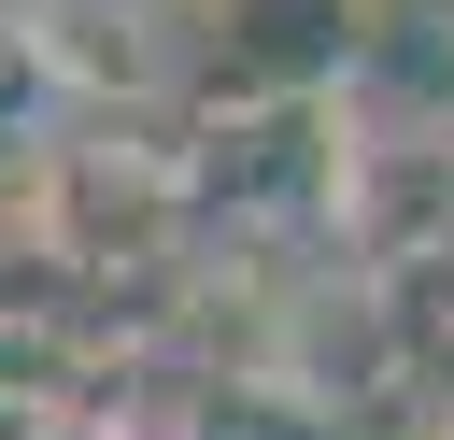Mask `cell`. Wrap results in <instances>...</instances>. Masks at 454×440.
<instances>
[{"label": "cell", "mask_w": 454, "mask_h": 440, "mask_svg": "<svg viewBox=\"0 0 454 440\" xmlns=\"http://www.w3.org/2000/svg\"><path fill=\"white\" fill-rule=\"evenodd\" d=\"M369 326H383V383L397 397H454V227L369 270Z\"/></svg>", "instance_id": "cell-1"}, {"label": "cell", "mask_w": 454, "mask_h": 440, "mask_svg": "<svg viewBox=\"0 0 454 440\" xmlns=\"http://www.w3.org/2000/svg\"><path fill=\"white\" fill-rule=\"evenodd\" d=\"M213 43L241 85H312L326 57H355V0H213Z\"/></svg>", "instance_id": "cell-2"}, {"label": "cell", "mask_w": 454, "mask_h": 440, "mask_svg": "<svg viewBox=\"0 0 454 440\" xmlns=\"http://www.w3.org/2000/svg\"><path fill=\"white\" fill-rule=\"evenodd\" d=\"M28 28L71 85H156V0H28Z\"/></svg>", "instance_id": "cell-3"}, {"label": "cell", "mask_w": 454, "mask_h": 440, "mask_svg": "<svg viewBox=\"0 0 454 440\" xmlns=\"http://www.w3.org/2000/svg\"><path fill=\"white\" fill-rule=\"evenodd\" d=\"M170 440H340V412H326L298 369H213Z\"/></svg>", "instance_id": "cell-4"}, {"label": "cell", "mask_w": 454, "mask_h": 440, "mask_svg": "<svg viewBox=\"0 0 454 440\" xmlns=\"http://www.w3.org/2000/svg\"><path fill=\"white\" fill-rule=\"evenodd\" d=\"M426 440H454V397H426Z\"/></svg>", "instance_id": "cell-5"}]
</instances>
